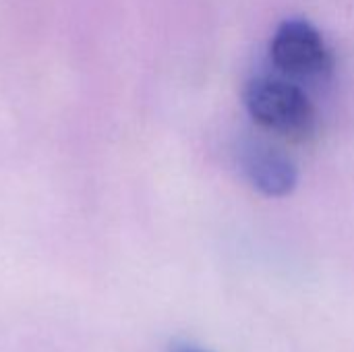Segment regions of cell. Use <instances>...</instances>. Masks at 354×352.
Returning <instances> with one entry per match:
<instances>
[{
	"mask_svg": "<svg viewBox=\"0 0 354 352\" xmlns=\"http://www.w3.org/2000/svg\"><path fill=\"white\" fill-rule=\"evenodd\" d=\"M243 102L251 118L263 129L305 143L317 131V110L309 95L295 83L278 77H253L243 89Z\"/></svg>",
	"mask_w": 354,
	"mask_h": 352,
	"instance_id": "obj_1",
	"label": "cell"
},
{
	"mask_svg": "<svg viewBox=\"0 0 354 352\" xmlns=\"http://www.w3.org/2000/svg\"><path fill=\"white\" fill-rule=\"evenodd\" d=\"M270 56L282 73L299 79L322 77L334 64L326 37L305 19H286L278 25L270 44Z\"/></svg>",
	"mask_w": 354,
	"mask_h": 352,
	"instance_id": "obj_2",
	"label": "cell"
},
{
	"mask_svg": "<svg viewBox=\"0 0 354 352\" xmlns=\"http://www.w3.org/2000/svg\"><path fill=\"white\" fill-rule=\"evenodd\" d=\"M249 183L266 197H286L299 183L297 164L268 143H249L241 156Z\"/></svg>",
	"mask_w": 354,
	"mask_h": 352,
	"instance_id": "obj_3",
	"label": "cell"
},
{
	"mask_svg": "<svg viewBox=\"0 0 354 352\" xmlns=\"http://www.w3.org/2000/svg\"><path fill=\"white\" fill-rule=\"evenodd\" d=\"M174 352H209V351H203V349H197V346H178Z\"/></svg>",
	"mask_w": 354,
	"mask_h": 352,
	"instance_id": "obj_4",
	"label": "cell"
}]
</instances>
